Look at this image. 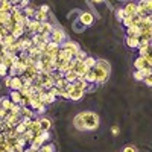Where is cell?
Masks as SVG:
<instances>
[{
  "instance_id": "obj_48",
  "label": "cell",
  "mask_w": 152,
  "mask_h": 152,
  "mask_svg": "<svg viewBox=\"0 0 152 152\" xmlns=\"http://www.w3.org/2000/svg\"><path fill=\"white\" fill-rule=\"evenodd\" d=\"M29 2H31V0H20V3H18V5H20L21 9H24V8H28V6H29Z\"/></svg>"
},
{
  "instance_id": "obj_3",
  "label": "cell",
  "mask_w": 152,
  "mask_h": 152,
  "mask_svg": "<svg viewBox=\"0 0 152 152\" xmlns=\"http://www.w3.org/2000/svg\"><path fill=\"white\" fill-rule=\"evenodd\" d=\"M67 40H69V38H67L66 31L62 29V28H59V26H55L53 31L50 32V41H55L58 44H62V43L67 41Z\"/></svg>"
},
{
  "instance_id": "obj_43",
  "label": "cell",
  "mask_w": 152,
  "mask_h": 152,
  "mask_svg": "<svg viewBox=\"0 0 152 152\" xmlns=\"http://www.w3.org/2000/svg\"><path fill=\"white\" fill-rule=\"evenodd\" d=\"M145 6H146V14H152V0H146Z\"/></svg>"
},
{
  "instance_id": "obj_51",
  "label": "cell",
  "mask_w": 152,
  "mask_h": 152,
  "mask_svg": "<svg viewBox=\"0 0 152 152\" xmlns=\"http://www.w3.org/2000/svg\"><path fill=\"white\" fill-rule=\"evenodd\" d=\"M8 113H9V111H6V110H3L2 107H0V119H5V117L8 116Z\"/></svg>"
},
{
  "instance_id": "obj_7",
  "label": "cell",
  "mask_w": 152,
  "mask_h": 152,
  "mask_svg": "<svg viewBox=\"0 0 152 152\" xmlns=\"http://www.w3.org/2000/svg\"><path fill=\"white\" fill-rule=\"evenodd\" d=\"M38 97H40V100L44 105H50V104H53L56 100V96H53L49 90H43L41 93H38Z\"/></svg>"
},
{
  "instance_id": "obj_5",
  "label": "cell",
  "mask_w": 152,
  "mask_h": 152,
  "mask_svg": "<svg viewBox=\"0 0 152 152\" xmlns=\"http://www.w3.org/2000/svg\"><path fill=\"white\" fill-rule=\"evenodd\" d=\"M78 20L84 24L85 28H88V26H91V24H93L94 15L91 14V12H88V11H81V14L78 15Z\"/></svg>"
},
{
  "instance_id": "obj_24",
  "label": "cell",
  "mask_w": 152,
  "mask_h": 152,
  "mask_svg": "<svg viewBox=\"0 0 152 152\" xmlns=\"http://www.w3.org/2000/svg\"><path fill=\"white\" fill-rule=\"evenodd\" d=\"M84 79H85L88 84H96V78H94V72H93V69H88V72L84 75Z\"/></svg>"
},
{
  "instance_id": "obj_42",
  "label": "cell",
  "mask_w": 152,
  "mask_h": 152,
  "mask_svg": "<svg viewBox=\"0 0 152 152\" xmlns=\"http://www.w3.org/2000/svg\"><path fill=\"white\" fill-rule=\"evenodd\" d=\"M122 152H138V151H137V148H135L134 145H128V146H125V148H123Z\"/></svg>"
},
{
  "instance_id": "obj_53",
  "label": "cell",
  "mask_w": 152,
  "mask_h": 152,
  "mask_svg": "<svg viewBox=\"0 0 152 152\" xmlns=\"http://www.w3.org/2000/svg\"><path fill=\"white\" fill-rule=\"evenodd\" d=\"M38 9H40V11H43V12H46V14H49V12H50V9H49V6H47V5H41V6L38 8Z\"/></svg>"
},
{
  "instance_id": "obj_8",
  "label": "cell",
  "mask_w": 152,
  "mask_h": 152,
  "mask_svg": "<svg viewBox=\"0 0 152 152\" xmlns=\"http://www.w3.org/2000/svg\"><path fill=\"white\" fill-rule=\"evenodd\" d=\"M28 129H29V131H32L35 135L41 134L43 131H41V128H40V119H37V117L31 119V122L28 123Z\"/></svg>"
},
{
  "instance_id": "obj_56",
  "label": "cell",
  "mask_w": 152,
  "mask_h": 152,
  "mask_svg": "<svg viewBox=\"0 0 152 152\" xmlns=\"http://www.w3.org/2000/svg\"><path fill=\"white\" fill-rule=\"evenodd\" d=\"M3 131H5V120L0 119V132H3Z\"/></svg>"
},
{
  "instance_id": "obj_54",
  "label": "cell",
  "mask_w": 152,
  "mask_h": 152,
  "mask_svg": "<svg viewBox=\"0 0 152 152\" xmlns=\"http://www.w3.org/2000/svg\"><path fill=\"white\" fill-rule=\"evenodd\" d=\"M111 132H113V135H119V132H120L119 126H113V128H111Z\"/></svg>"
},
{
  "instance_id": "obj_32",
  "label": "cell",
  "mask_w": 152,
  "mask_h": 152,
  "mask_svg": "<svg viewBox=\"0 0 152 152\" xmlns=\"http://www.w3.org/2000/svg\"><path fill=\"white\" fill-rule=\"evenodd\" d=\"M23 137H24V138H26V143H28V145H31V143L34 142V138H35L37 135H35V134H34L32 131H29V129H28L26 132H24V134H23Z\"/></svg>"
},
{
  "instance_id": "obj_27",
  "label": "cell",
  "mask_w": 152,
  "mask_h": 152,
  "mask_svg": "<svg viewBox=\"0 0 152 152\" xmlns=\"http://www.w3.org/2000/svg\"><path fill=\"white\" fill-rule=\"evenodd\" d=\"M40 152H55L56 151V148H55V145L53 143H44L40 149H38Z\"/></svg>"
},
{
  "instance_id": "obj_35",
  "label": "cell",
  "mask_w": 152,
  "mask_h": 152,
  "mask_svg": "<svg viewBox=\"0 0 152 152\" xmlns=\"http://www.w3.org/2000/svg\"><path fill=\"white\" fill-rule=\"evenodd\" d=\"M84 62H85V66H87L88 69H93V67L96 66V58H94V56H87Z\"/></svg>"
},
{
  "instance_id": "obj_55",
  "label": "cell",
  "mask_w": 152,
  "mask_h": 152,
  "mask_svg": "<svg viewBox=\"0 0 152 152\" xmlns=\"http://www.w3.org/2000/svg\"><path fill=\"white\" fill-rule=\"evenodd\" d=\"M145 58H146V62H148V67H152V53L145 56Z\"/></svg>"
},
{
  "instance_id": "obj_58",
  "label": "cell",
  "mask_w": 152,
  "mask_h": 152,
  "mask_svg": "<svg viewBox=\"0 0 152 152\" xmlns=\"http://www.w3.org/2000/svg\"><path fill=\"white\" fill-rule=\"evenodd\" d=\"M24 152H38V151H37V149H32V148L29 146L28 149H24Z\"/></svg>"
},
{
  "instance_id": "obj_20",
  "label": "cell",
  "mask_w": 152,
  "mask_h": 152,
  "mask_svg": "<svg viewBox=\"0 0 152 152\" xmlns=\"http://www.w3.org/2000/svg\"><path fill=\"white\" fill-rule=\"evenodd\" d=\"M34 20L40 21V23H44V21L49 20V14H46V12H43V11H40V9H37L35 15H34Z\"/></svg>"
},
{
  "instance_id": "obj_23",
  "label": "cell",
  "mask_w": 152,
  "mask_h": 152,
  "mask_svg": "<svg viewBox=\"0 0 152 152\" xmlns=\"http://www.w3.org/2000/svg\"><path fill=\"white\" fill-rule=\"evenodd\" d=\"M75 85H76V87H79V88H82L84 91H87V90H88V85H90V84H88V82L84 79V76H79V78L76 79Z\"/></svg>"
},
{
  "instance_id": "obj_13",
  "label": "cell",
  "mask_w": 152,
  "mask_h": 152,
  "mask_svg": "<svg viewBox=\"0 0 152 152\" xmlns=\"http://www.w3.org/2000/svg\"><path fill=\"white\" fill-rule=\"evenodd\" d=\"M146 66H148V62H146V58H145V56L138 55V56L134 59V69H135V70H142V69H145Z\"/></svg>"
},
{
  "instance_id": "obj_57",
  "label": "cell",
  "mask_w": 152,
  "mask_h": 152,
  "mask_svg": "<svg viewBox=\"0 0 152 152\" xmlns=\"http://www.w3.org/2000/svg\"><path fill=\"white\" fill-rule=\"evenodd\" d=\"M105 0H91V3H94V5H100V3H104Z\"/></svg>"
},
{
  "instance_id": "obj_1",
  "label": "cell",
  "mask_w": 152,
  "mask_h": 152,
  "mask_svg": "<svg viewBox=\"0 0 152 152\" xmlns=\"http://www.w3.org/2000/svg\"><path fill=\"white\" fill-rule=\"evenodd\" d=\"M79 116L82 119V123H84V128L85 131H96L100 125V119L97 116V113L94 111H81Z\"/></svg>"
},
{
  "instance_id": "obj_38",
  "label": "cell",
  "mask_w": 152,
  "mask_h": 152,
  "mask_svg": "<svg viewBox=\"0 0 152 152\" xmlns=\"http://www.w3.org/2000/svg\"><path fill=\"white\" fill-rule=\"evenodd\" d=\"M134 79H135V81H143V79H145L143 70H135V72H134Z\"/></svg>"
},
{
  "instance_id": "obj_12",
  "label": "cell",
  "mask_w": 152,
  "mask_h": 152,
  "mask_svg": "<svg viewBox=\"0 0 152 152\" xmlns=\"http://www.w3.org/2000/svg\"><path fill=\"white\" fill-rule=\"evenodd\" d=\"M21 87H23L21 76H12L11 78V90H20Z\"/></svg>"
},
{
  "instance_id": "obj_40",
  "label": "cell",
  "mask_w": 152,
  "mask_h": 152,
  "mask_svg": "<svg viewBox=\"0 0 152 152\" xmlns=\"http://www.w3.org/2000/svg\"><path fill=\"white\" fill-rule=\"evenodd\" d=\"M20 110H21V105L20 104H12V108L9 110L11 114H20Z\"/></svg>"
},
{
  "instance_id": "obj_6",
  "label": "cell",
  "mask_w": 152,
  "mask_h": 152,
  "mask_svg": "<svg viewBox=\"0 0 152 152\" xmlns=\"http://www.w3.org/2000/svg\"><path fill=\"white\" fill-rule=\"evenodd\" d=\"M61 47H62V49H67L69 52L73 55V58H75V55H76V53H78L79 50H81V46H79L78 43H76V41H72V40L64 41V43L61 44Z\"/></svg>"
},
{
  "instance_id": "obj_22",
  "label": "cell",
  "mask_w": 152,
  "mask_h": 152,
  "mask_svg": "<svg viewBox=\"0 0 152 152\" xmlns=\"http://www.w3.org/2000/svg\"><path fill=\"white\" fill-rule=\"evenodd\" d=\"M73 126H75V128L78 129V131H85L84 123H82V119H81V116H79V113L73 117Z\"/></svg>"
},
{
  "instance_id": "obj_9",
  "label": "cell",
  "mask_w": 152,
  "mask_h": 152,
  "mask_svg": "<svg viewBox=\"0 0 152 152\" xmlns=\"http://www.w3.org/2000/svg\"><path fill=\"white\" fill-rule=\"evenodd\" d=\"M123 9H125V14L128 17H134L137 14V3L135 2H128L123 6Z\"/></svg>"
},
{
  "instance_id": "obj_41",
  "label": "cell",
  "mask_w": 152,
  "mask_h": 152,
  "mask_svg": "<svg viewBox=\"0 0 152 152\" xmlns=\"http://www.w3.org/2000/svg\"><path fill=\"white\" fill-rule=\"evenodd\" d=\"M122 24H123V26H125V28H129V26H131V24H132V17H128V15H126V17L123 18V21H122Z\"/></svg>"
},
{
  "instance_id": "obj_30",
  "label": "cell",
  "mask_w": 152,
  "mask_h": 152,
  "mask_svg": "<svg viewBox=\"0 0 152 152\" xmlns=\"http://www.w3.org/2000/svg\"><path fill=\"white\" fill-rule=\"evenodd\" d=\"M26 131H28V126L20 120V123H17V125H15V132H17L18 135H23Z\"/></svg>"
},
{
  "instance_id": "obj_10",
  "label": "cell",
  "mask_w": 152,
  "mask_h": 152,
  "mask_svg": "<svg viewBox=\"0 0 152 152\" xmlns=\"http://www.w3.org/2000/svg\"><path fill=\"white\" fill-rule=\"evenodd\" d=\"M125 43L129 49H138V46H140V37H126Z\"/></svg>"
},
{
  "instance_id": "obj_29",
  "label": "cell",
  "mask_w": 152,
  "mask_h": 152,
  "mask_svg": "<svg viewBox=\"0 0 152 152\" xmlns=\"http://www.w3.org/2000/svg\"><path fill=\"white\" fill-rule=\"evenodd\" d=\"M17 40H18V38H15L12 34H8V35L3 38V46H11V44H14Z\"/></svg>"
},
{
  "instance_id": "obj_50",
  "label": "cell",
  "mask_w": 152,
  "mask_h": 152,
  "mask_svg": "<svg viewBox=\"0 0 152 152\" xmlns=\"http://www.w3.org/2000/svg\"><path fill=\"white\" fill-rule=\"evenodd\" d=\"M143 70V73H145V78H146V76H149V75H152V67H145V69H142Z\"/></svg>"
},
{
  "instance_id": "obj_60",
  "label": "cell",
  "mask_w": 152,
  "mask_h": 152,
  "mask_svg": "<svg viewBox=\"0 0 152 152\" xmlns=\"http://www.w3.org/2000/svg\"><path fill=\"white\" fill-rule=\"evenodd\" d=\"M3 38H5V37H3L2 34H0V43H2V44H3Z\"/></svg>"
},
{
  "instance_id": "obj_14",
  "label": "cell",
  "mask_w": 152,
  "mask_h": 152,
  "mask_svg": "<svg viewBox=\"0 0 152 152\" xmlns=\"http://www.w3.org/2000/svg\"><path fill=\"white\" fill-rule=\"evenodd\" d=\"M20 116H21V117L34 119V117H35V111H34L31 107H21V110H20Z\"/></svg>"
},
{
  "instance_id": "obj_4",
  "label": "cell",
  "mask_w": 152,
  "mask_h": 152,
  "mask_svg": "<svg viewBox=\"0 0 152 152\" xmlns=\"http://www.w3.org/2000/svg\"><path fill=\"white\" fill-rule=\"evenodd\" d=\"M93 72H94V78H96V84L97 85L105 84L107 79L110 78V73L107 70H104L102 67H99V66H94L93 67Z\"/></svg>"
},
{
  "instance_id": "obj_59",
  "label": "cell",
  "mask_w": 152,
  "mask_h": 152,
  "mask_svg": "<svg viewBox=\"0 0 152 152\" xmlns=\"http://www.w3.org/2000/svg\"><path fill=\"white\" fill-rule=\"evenodd\" d=\"M9 3H12V5H18L20 3V0H8Z\"/></svg>"
},
{
  "instance_id": "obj_45",
  "label": "cell",
  "mask_w": 152,
  "mask_h": 152,
  "mask_svg": "<svg viewBox=\"0 0 152 152\" xmlns=\"http://www.w3.org/2000/svg\"><path fill=\"white\" fill-rule=\"evenodd\" d=\"M49 91H50V93H52L53 96H56V97L59 96V88H58V87H55V85H53L52 88H49Z\"/></svg>"
},
{
  "instance_id": "obj_36",
  "label": "cell",
  "mask_w": 152,
  "mask_h": 152,
  "mask_svg": "<svg viewBox=\"0 0 152 152\" xmlns=\"http://www.w3.org/2000/svg\"><path fill=\"white\" fill-rule=\"evenodd\" d=\"M87 56H88V55H87V52H85V50H82V49H81V50H79V52H78V53H76V55H75V59H78V61H81V62H84Z\"/></svg>"
},
{
  "instance_id": "obj_25",
  "label": "cell",
  "mask_w": 152,
  "mask_h": 152,
  "mask_svg": "<svg viewBox=\"0 0 152 152\" xmlns=\"http://www.w3.org/2000/svg\"><path fill=\"white\" fill-rule=\"evenodd\" d=\"M72 26H73V31H75V32H78V34H81V32L85 31V26H84V24H82L78 18L73 20V24H72Z\"/></svg>"
},
{
  "instance_id": "obj_16",
  "label": "cell",
  "mask_w": 152,
  "mask_h": 152,
  "mask_svg": "<svg viewBox=\"0 0 152 152\" xmlns=\"http://www.w3.org/2000/svg\"><path fill=\"white\" fill-rule=\"evenodd\" d=\"M9 99L12 100V104H20V102H21V99H23V96H21V93H20L18 90H11V93H9Z\"/></svg>"
},
{
  "instance_id": "obj_21",
  "label": "cell",
  "mask_w": 152,
  "mask_h": 152,
  "mask_svg": "<svg viewBox=\"0 0 152 152\" xmlns=\"http://www.w3.org/2000/svg\"><path fill=\"white\" fill-rule=\"evenodd\" d=\"M64 78L67 79V82H72V84H75V82H76V79H78L79 76H78V73H76L75 70H67V72L64 73Z\"/></svg>"
},
{
  "instance_id": "obj_61",
  "label": "cell",
  "mask_w": 152,
  "mask_h": 152,
  "mask_svg": "<svg viewBox=\"0 0 152 152\" xmlns=\"http://www.w3.org/2000/svg\"><path fill=\"white\" fill-rule=\"evenodd\" d=\"M2 56H3V53H0V61H2Z\"/></svg>"
},
{
  "instance_id": "obj_28",
  "label": "cell",
  "mask_w": 152,
  "mask_h": 152,
  "mask_svg": "<svg viewBox=\"0 0 152 152\" xmlns=\"http://www.w3.org/2000/svg\"><path fill=\"white\" fill-rule=\"evenodd\" d=\"M55 26H56V24H53V23H50L49 20H47V21H44V23H41V28H43V32H47V34H50V32H52Z\"/></svg>"
},
{
  "instance_id": "obj_44",
  "label": "cell",
  "mask_w": 152,
  "mask_h": 152,
  "mask_svg": "<svg viewBox=\"0 0 152 152\" xmlns=\"http://www.w3.org/2000/svg\"><path fill=\"white\" fill-rule=\"evenodd\" d=\"M41 41H44V43H49V41H50V34H47V32H43V34H41Z\"/></svg>"
},
{
  "instance_id": "obj_19",
  "label": "cell",
  "mask_w": 152,
  "mask_h": 152,
  "mask_svg": "<svg viewBox=\"0 0 152 152\" xmlns=\"http://www.w3.org/2000/svg\"><path fill=\"white\" fill-rule=\"evenodd\" d=\"M75 72L78 73V76H84V75L88 72V67L85 66V62L78 61V64H76V67H75Z\"/></svg>"
},
{
  "instance_id": "obj_34",
  "label": "cell",
  "mask_w": 152,
  "mask_h": 152,
  "mask_svg": "<svg viewBox=\"0 0 152 152\" xmlns=\"http://www.w3.org/2000/svg\"><path fill=\"white\" fill-rule=\"evenodd\" d=\"M0 11L11 12V11H12V3H9L8 0H6V2H2V3H0Z\"/></svg>"
},
{
  "instance_id": "obj_15",
  "label": "cell",
  "mask_w": 152,
  "mask_h": 152,
  "mask_svg": "<svg viewBox=\"0 0 152 152\" xmlns=\"http://www.w3.org/2000/svg\"><path fill=\"white\" fill-rule=\"evenodd\" d=\"M40 128H41V131H50V128H52V120L47 117H40Z\"/></svg>"
},
{
  "instance_id": "obj_26",
  "label": "cell",
  "mask_w": 152,
  "mask_h": 152,
  "mask_svg": "<svg viewBox=\"0 0 152 152\" xmlns=\"http://www.w3.org/2000/svg\"><path fill=\"white\" fill-rule=\"evenodd\" d=\"M96 66L102 67L104 70H107L108 73H111V66H110V62L105 61V59H96Z\"/></svg>"
},
{
  "instance_id": "obj_17",
  "label": "cell",
  "mask_w": 152,
  "mask_h": 152,
  "mask_svg": "<svg viewBox=\"0 0 152 152\" xmlns=\"http://www.w3.org/2000/svg\"><path fill=\"white\" fill-rule=\"evenodd\" d=\"M126 37H140V28L131 24L129 28H126Z\"/></svg>"
},
{
  "instance_id": "obj_18",
  "label": "cell",
  "mask_w": 152,
  "mask_h": 152,
  "mask_svg": "<svg viewBox=\"0 0 152 152\" xmlns=\"http://www.w3.org/2000/svg\"><path fill=\"white\" fill-rule=\"evenodd\" d=\"M0 107H2L3 110L9 111L12 108V100L9 99V96H3V97H0Z\"/></svg>"
},
{
  "instance_id": "obj_37",
  "label": "cell",
  "mask_w": 152,
  "mask_h": 152,
  "mask_svg": "<svg viewBox=\"0 0 152 152\" xmlns=\"http://www.w3.org/2000/svg\"><path fill=\"white\" fill-rule=\"evenodd\" d=\"M67 84H69V82H67V79L64 78V76H62V78H59V79L55 82V87H58V88H66V87H67Z\"/></svg>"
},
{
  "instance_id": "obj_31",
  "label": "cell",
  "mask_w": 152,
  "mask_h": 152,
  "mask_svg": "<svg viewBox=\"0 0 152 152\" xmlns=\"http://www.w3.org/2000/svg\"><path fill=\"white\" fill-rule=\"evenodd\" d=\"M35 12H37V9H35V8H32V6H28V8H24V9H23L24 17H28V18H34Z\"/></svg>"
},
{
  "instance_id": "obj_33",
  "label": "cell",
  "mask_w": 152,
  "mask_h": 152,
  "mask_svg": "<svg viewBox=\"0 0 152 152\" xmlns=\"http://www.w3.org/2000/svg\"><path fill=\"white\" fill-rule=\"evenodd\" d=\"M126 17V14H125V9L123 8H117L116 9V18H117V21H123V18Z\"/></svg>"
},
{
  "instance_id": "obj_47",
  "label": "cell",
  "mask_w": 152,
  "mask_h": 152,
  "mask_svg": "<svg viewBox=\"0 0 152 152\" xmlns=\"http://www.w3.org/2000/svg\"><path fill=\"white\" fill-rule=\"evenodd\" d=\"M143 82L148 85V87H152V75H149V76H146V78L143 79Z\"/></svg>"
},
{
  "instance_id": "obj_49",
  "label": "cell",
  "mask_w": 152,
  "mask_h": 152,
  "mask_svg": "<svg viewBox=\"0 0 152 152\" xmlns=\"http://www.w3.org/2000/svg\"><path fill=\"white\" fill-rule=\"evenodd\" d=\"M37 47H38V49H40V50H41V52H44V50H46V47H47V43H44V41H41V43H38V44H37Z\"/></svg>"
},
{
  "instance_id": "obj_11",
  "label": "cell",
  "mask_w": 152,
  "mask_h": 152,
  "mask_svg": "<svg viewBox=\"0 0 152 152\" xmlns=\"http://www.w3.org/2000/svg\"><path fill=\"white\" fill-rule=\"evenodd\" d=\"M24 26L23 24H20V23H17V24H14V28H12V31H11V34L14 35L15 38H21V37H24Z\"/></svg>"
},
{
  "instance_id": "obj_52",
  "label": "cell",
  "mask_w": 152,
  "mask_h": 152,
  "mask_svg": "<svg viewBox=\"0 0 152 152\" xmlns=\"http://www.w3.org/2000/svg\"><path fill=\"white\" fill-rule=\"evenodd\" d=\"M46 108H47V105H44V104H43L40 108L37 110V113H38V114H44V113H46Z\"/></svg>"
},
{
  "instance_id": "obj_39",
  "label": "cell",
  "mask_w": 152,
  "mask_h": 152,
  "mask_svg": "<svg viewBox=\"0 0 152 152\" xmlns=\"http://www.w3.org/2000/svg\"><path fill=\"white\" fill-rule=\"evenodd\" d=\"M31 40H32V44L37 46L38 43H41V34H34V35L31 37Z\"/></svg>"
},
{
  "instance_id": "obj_46",
  "label": "cell",
  "mask_w": 152,
  "mask_h": 152,
  "mask_svg": "<svg viewBox=\"0 0 152 152\" xmlns=\"http://www.w3.org/2000/svg\"><path fill=\"white\" fill-rule=\"evenodd\" d=\"M3 85L6 88H11V76H5L3 78Z\"/></svg>"
},
{
  "instance_id": "obj_2",
  "label": "cell",
  "mask_w": 152,
  "mask_h": 152,
  "mask_svg": "<svg viewBox=\"0 0 152 152\" xmlns=\"http://www.w3.org/2000/svg\"><path fill=\"white\" fill-rule=\"evenodd\" d=\"M66 90L69 91V100H73V102H78V100H81L85 94V91L82 90V88L79 87H76L75 84L69 82L67 87H66Z\"/></svg>"
}]
</instances>
